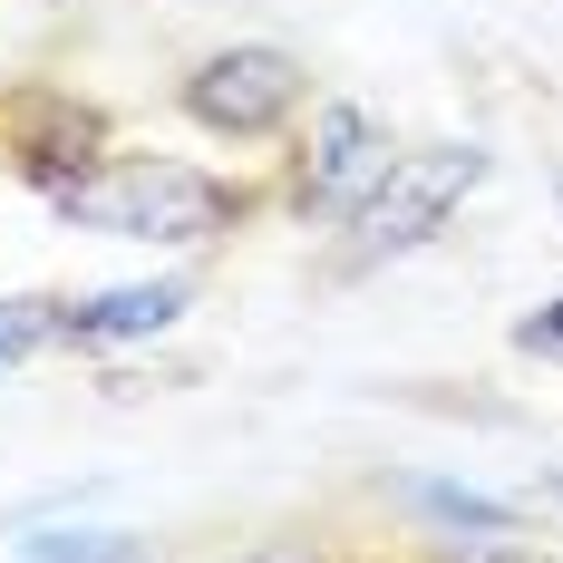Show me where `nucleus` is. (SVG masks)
Wrapping results in <instances>:
<instances>
[{"label": "nucleus", "mask_w": 563, "mask_h": 563, "mask_svg": "<svg viewBox=\"0 0 563 563\" xmlns=\"http://www.w3.org/2000/svg\"><path fill=\"white\" fill-rule=\"evenodd\" d=\"M263 195L243 185V175H214V166H185V156H98V166L78 175V185H58L49 214L78 233H108V243H214L253 214Z\"/></svg>", "instance_id": "1"}, {"label": "nucleus", "mask_w": 563, "mask_h": 563, "mask_svg": "<svg viewBox=\"0 0 563 563\" xmlns=\"http://www.w3.org/2000/svg\"><path fill=\"white\" fill-rule=\"evenodd\" d=\"M175 108H185V126H205L214 146H273L311 108V68L282 40H224V49H205L175 78Z\"/></svg>", "instance_id": "2"}, {"label": "nucleus", "mask_w": 563, "mask_h": 563, "mask_svg": "<svg viewBox=\"0 0 563 563\" xmlns=\"http://www.w3.org/2000/svg\"><path fill=\"white\" fill-rule=\"evenodd\" d=\"M486 146L476 136H448V146H398V166H389V185L350 214V243H340V273H369V263H398V253H418V243H438L448 233V214L486 185Z\"/></svg>", "instance_id": "3"}, {"label": "nucleus", "mask_w": 563, "mask_h": 563, "mask_svg": "<svg viewBox=\"0 0 563 563\" xmlns=\"http://www.w3.org/2000/svg\"><path fill=\"white\" fill-rule=\"evenodd\" d=\"M398 166V136L379 117L360 108V98H321V108H301L291 126V156H282V205L301 214V224H350Z\"/></svg>", "instance_id": "4"}, {"label": "nucleus", "mask_w": 563, "mask_h": 563, "mask_svg": "<svg viewBox=\"0 0 563 563\" xmlns=\"http://www.w3.org/2000/svg\"><path fill=\"white\" fill-rule=\"evenodd\" d=\"M0 156L30 175L40 195H58V185H78L108 156V117L88 98H68V88H10L0 98Z\"/></svg>", "instance_id": "5"}, {"label": "nucleus", "mask_w": 563, "mask_h": 563, "mask_svg": "<svg viewBox=\"0 0 563 563\" xmlns=\"http://www.w3.org/2000/svg\"><path fill=\"white\" fill-rule=\"evenodd\" d=\"M195 311V273H166V282H108V291H78L58 301V340L68 350H126V340H156Z\"/></svg>", "instance_id": "6"}, {"label": "nucleus", "mask_w": 563, "mask_h": 563, "mask_svg": "<svg viewBox=\"0 0 563 563\" xmlns=\"http://www.w3.org/2000/svg\"><path fill=\"white\" fill-rule=\"evenodd\" d=\"M408 506L428 515V525H448V534H525V506L476 496V486H408Z\"/></svg>", "instance_id": "7"}, {"label": "nucleus", "mask_w": 563, "mask_h": 563, "mask_svg": "<svg viewBox=\"0 0 563 563\" xmlns=\"http://www.w3.org/2000/svg\"><path fill=\"white\" fill-rule=\"evenodd\" d=\"M20 563H146L136 534H98V525H58V534H30Z\"/></svg>", "instance_id": "8"}, {"label": "nucleus", "mask_w": 563, "mask_h": 563, "mask_svg": "<svg viewBox=\"0 0 563 563\" xmlns=\"http://www.w3.org/2000/svg\"><path fill=\"white\" fill-rule=\"evenodd\" d=\"M58 340V301L49 291H0V369H20L30 350Z\"/></svg>", "instance_id": "9"}, {"label": "nucleus", "mask_w": 563, "mask_h": 563, "mask_svg": "<svg viewBox=\"0 0 563 563\" xmlns=\"http://www.w3.org/2000/svg\"><path fill=\"white\" fill-rule=\"evenodd\" d=\"M418 563H534V554H525L515 534H486V544H428Z\"/></svg>", "instance_id": "10"}, {"label": "nucleus", "mask_w": 563, "mask_h": 563, "mask_svg": "<svg viewBox=\"0 0 563 563\" xmlns=\"http://www.w3.org/2000/svg\"><path fill=\"white\" fill-rule=\"evenodd\" d=\"M515 350H544V360H563V291L544 301V311H525V321H515Z\"/></svg>", "instance_id": "11"}, {"label": "nucleus", "mask_w": 563, "mask_h": 563, "mask_svg": "<svg viewBox=\"0 0 563 563\" xmlns=\"http://www.w3.org/2000/svg\"><path fill=\"white\" fill-rule=\"evenodd\" d=\"M243 563H321L311 544H273V554H243Z\"/></svg>", "instance_id": "12"}, {"label": "nucleus", "mask_w": 563, "mask_h": 563, "mask_svg": "<svg viewBox=\"0 0 563 563\" xmlns=\"http://www.w3.org/2000/svg\"><path fill=\"white\" fill-rule=\"evenodd\" d=\"M544 496H554V506H563V476H544Z\"/></svg>", "instance_id": "13"}, {"label": "nucleus", "mask_w": 563, "mask_h": 563, "mask_svg": "<svg viewBox=\"0 0 563 563\" xmlns=\"http://www.w3.org/2000/svg\"><path fill=\"white\" fill-rule=\"evenodd\" d=\"M554 195H563V175H554Z\"/></svg>", "instance_id": "14"}]
</instances>
